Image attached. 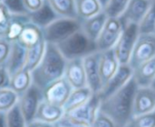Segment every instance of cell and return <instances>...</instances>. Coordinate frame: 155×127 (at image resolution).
Instances as JSON below:
<instances>
[{"label": "cell", "mask_w": 155, "mask_h": 127, "mask_svg": "<svg viewBox=\"0 0 155 127\" xmlns=\"http://www.w3.org/2000/svg\"><path fill=\"white\" fill-rule=\"evenodd\" d=\"M137 88L138 86L132 77L121 89L101 101L99 111L112 119L116 127H124L133 118Z\"/></svg>", "instance_id": "obj_1"}, {"label": "cell", "mask_w": 155, "mask_h": 127, "mask_svg": "<svg viewBox=\"0 0 155 127\" xmlns=\"http://www.w3.org/2000/svg\"><path fill=\"white\" fill-rule=\"evenodd\" d=\"M66 62L56 44L46 42L42 60L31 71L32 83L43 90L49 84L64 77Z\"/></svg>", "instance_id": "obj_2"}, {"label": "cell", "mask_w": 155, "mask_h": 127, "mask_svg": "<svg viewBox=\"0 0 155 127\" xmlns=\"http://www.w3.org/2000/svg\"><path fill=\"white\" fill-rule=\"evenodd\" d=\"M101 100L96 94L79 107L64 113V116L54 125H70L73 127H93L100 109Z\"/></svg>", "instance_id": "obj_3"}, {"label": "cell", "mask_w": 155, "mask_h": 127, "mask_svg": "<svg viewBox=\"0 0 155 127\" xmlns=\"http://www.w3.org/2000/svg\"><path fill=\"white\" fill-rule=\"evenodd\" d=\"M56 46L66 60L83 59L97 51L96 42L92 41L82 29L57 43Z\"/></svg>", "instance_id": "obj_4"}, {"label": "cell", "mask_w": 155, "mask_h": 127, "mask_svg": "<svg viewBox=\"0 0 155 127\" xmlns=\"http://www.w3.org/2000/svg\"><path fill=\"white\" fill-rule=\"evenodd\" d=\"M82 28V21L78 18L58 17L42 29L45 42L57 44Z\"/></svg>", "instance_id": "obj_5"}, {"label": "cell", "mask_w": 155, "mask_h": 127, "mask_svg": "<svg viewBox=\"0 0 155 127\" xmlns=\"http://www.w3.org/2000/svg\"><path fill=\"white\" fill-rule=\"evenodd\" d=\"M139 34V26L136 24H129L124 27V31L114 48L120 64H129Z\"/></svg>", "instance_id": "obj_6"}, {"label": "cell", "mask_w": 155, "mask_h": 127, "mask_svg": "<svg viewBox=\"0 0 155 127\" xmlns=\"http://www.w3.org/2000/svg\"><path fill=\"white\" fill-rule=\"evenodd\" d=\"M123 31L124 25L120 18L108 17L101 34L95 42L97 51L103 52L114 49Z\"/></svg>", "instance_id": "obj_7"}, {"label": "cell", "mask_w": 155, "mask_h": 127, "mask_svg": "<svg viewBox=\"0 0 155 127\" xmlns=\"http://www.w3.org/2000/svg\"><path fill=\"white\" fill-rule=\"evenodd\" d=\"M155 57V33L139 34L129 65L135 69L142 63Z\"/></svg>", "instance_id": "obj_8"}, {"label": "cell", "mask_w": 155, "mask_h": 127, "mask_svg": "<svg viewBox=\"0 0 155 127\" xmlns=\"http://www.w3.org/2000/svg\"><path fill=\"white\" fill-rule=\"evenodd\" d=\"M43 100V90L33 83L28 89L19 97L18 105L27 124L35 120L39 105Z\"/></svg>", "instance_id": "obj_9"}, {"label": "cell", "mask_w": 155, "mask_h": 127, "mask_svg": "<svg viewBox=\"0 0 155 127\" xmlns=\"http://www.w3.org/2000/svg\"><path fill=\"white\" fill-rule=\"evenodd\" d=\"M72 90L73 88L69 82L64 77H62L43 89V98L45 101L63 107Z\"/></svg>", "instance_id": "obj_10"}, {"label": "cell", "mask_w": 155, "mask_h": 127, "mask_svg": "<svg viewBox=\"0 0 155 127\" xmlns=\"http://www.w3.org/2000/svg\"><path fill=\"white\" fill-rule=\"evenodd\" d=\"M99 51H95L83 58L87 87L91 89L93 94L96 95H98L103 88V83L99 71Z\"/></svg>", "instance_id": "obj_11"}, {"label": "cell", "mask_w": 155, "mask_h": 127, "mask_svg": "<svg viewBox=\"0 0 155 127\" xmlns=\"http://www.w3.org/2000/svg\"><path fill=\"white\" fill-rule=\"evenodd\" d=\"M134 70L129 64H120L117 71L112 79L103 87L100 93L97 95L100 100H104L121 89L133 77Z\"/></svg>", "instance_id": "obj_12"}, {"label": "cell", "mask_w": 155, "mask_h": 127, "mask_svg": "<svg viewBox=\"0 0 155 127\" xmlns=\"http://www.w3.org/2000/svg\"><path fill=\"white\" fill-rule=\"evenodd\" d=\"M154 0H130L124 13L119 17L124 27L129 24L139 26Z\"/></svg>", "instance_id": "obj_13"}, {"label": "cell", "mask_w": 155, "mask_h": 127, "mask_svg": "<svg viewBox=\"0 0 155 127\" xmlns=\"http://www.w3.org/2000/svg\"><path fill=\"white\" fill-rule=\"evenodd\" d=\"M155 111V90L152 87L138 88L134 97L133 117Z\"/></svg>", "instance_id": "obj_14"}, {"label": "cell", "mask_w": 155, "mask_h": 127, "mask_svg": "<svg viewBox=\"0 0 155 127\" xmlns=\"http://www.w3.org/2000/svg\"><path fill=\"white\" fill-rule=\"evenodd\" d=\"M64 77L69 82L73 89L87 87L83 59L67 60Z\"/></svg>", "instance_id": "obj_15"}, {"label": "cell", "mask_w": 155, "mask_h": 127, "mask_svg": "<svg viewBox=\"0 0 155 127\" xmlns=\"http://www.w3.org/2000/svg\"><path fill=\"white\" fill-rule=\"evenodd\" d=\"M25 59H26V49L16 41L11 42L10 51L7 60L4 65L10 77L15 73L18 72L19 70L25 69Z\"/></svg>", "instance_id": "obj_16"}, {"label": "cell", "mask_w": 155, "mask_h": 127, "mask_svg": "<svg viewBox=\"0 0 155 127\" xmlns=\"http://www.w3.org/2000/svg\"><path fill=\"white\" fill-rule=\"evenodd\" d=\"M119 66H120V63L115 56L114 49L100 52L99 71H100L103 87L115 74Z\"/></svg>", "instance_id": "obj_17"}, {"label": "cell", "mask_w": 155, "mask_h": 127, "mask_svg": "<svg viewBox=\"0 0 155 127\" xmlns=\"http://www.w3.org/2000/svg\"><path fill=\"white\" fill-rule=\"evenodd\" d=\"M133 77L138 88L151 87L155 79V57L134 69Z\"/></svg>", "instance_id": "obj_18"}, {"label": "cell", "mask_w": 155, "mask_h": 127, "mask_svg": "<svg viewBox=\"0 0 155 127\" xmlns=\"http://www.w3.org/2000/svg\"><path fill=\"white\" fill-rule=\"evenodd\" d=\"M27 14L30 22L41 29L46 27L55 19L60 17L52 8L48 0H45L43 5L39 9L34 12H29Z\"/></svg>", "instance_id": "obj_19"}, {"label": "cell", "mask_w": 155, "mask_h": 127, "mask_svg": "<svg viewBox=\"0 0 155 127\" xmlns=\"http://www.w3.org/2000/svg\"><path fill=\"white\" fill-rule=\"evenodd\" d=\"M64 115L63 107L43 100L37 109L35 120L55 125Z\"/></svg>", "instance_id": "obj_20"}, {"label": "cell", "mask_w": 155, "mask_h": 127, "mask_svg": "<svg viewBox=\"0 0 155 127\" xmlns=\"http://www.w3.org/2000/svg\"><path fill=\"white\" fill-rule=\"evenodd\" d=\"M107 18L106 14L104 11H101L99 14L82 21L81 29L92 41L96 42L103 31Z\"/></svg>", "instance_id": "obj_21"}, {"label": "cell", "mask_w": 155, "mask_h": 127, "mask_svg": "<svg viewBox=\"0 0 155 127\" xmlns=\"http://www.w3.org/2000/svg\"><path fill=\"white\" fill-rule=\"evenodd\" d=\"M93 92L88 87L81 88H74L72 90L68 99L64 103L63 109L64 113L70 112L76 107H81L82 105L85 104L90 98L92 97Z\"/></svg>", "instance_id": "obj_22"}, {"label": "cell", "mask_w": 155, "mask_h": 127, "mask_svg": "<svg viewBox=\"0 0 155 127\" xmlns=\"http://www.w3.org/2000/svg\"><path fill=\"white\" fill-rule=\"evenodd\" d=\"M43 38L44 37H43L42 29L30 22L25 25L16 42H18L25 49H28L34 46L35 44H36Z\"/></svg>", "instance_id": "obj_23"}, {"label": "cell", "mask_w": 155, "mask_h": 127, "mask_svg": "<svg viewBox=\"0 0 155 127\" xmlns=\"http://www.w3.org/2000/svg\"><path fill=\"white\" fill-rule=\"evenodd\" d=\"M28 23H30L28 14H11L5 39L9 42L17 41L25 25Z\"/></svg>", "instance_id": "obj_24"}, {"label": "cell", "mask_w": 155, "mask_h": 127, "mask_svg": "<svg viewBox=\"0 0 155 127\" xmlns=\"http://www.w3.org/2000/svg\"><path fill=\"white\" fill-rule=\"evenodd\" d=\"M32 85L31 72L26 69H23L10 77L9 88L14 90L19 97L24 94Z\"/></svg>", "instance_id": "obj_25"}, {"label": "cell", "mask_w": 155, "mask_h": 127, "mask_svg": "<svg viewBox=\"0 0 155 127\" xmlns=\"http://www.w3.org/2000/svg\"><path fill=\"white\" fill-rule=\"evenodd\" d=\"M45 45L46 42L43 38L36 44L26 49V59H25V69H26L31 72L33 70H35L37 67V65L40 63L45 54Z\"/></svg>", "instance_id": "obj_26"}, {"label": "cell", "mask_w": 155, "mask_h": 127, "mask_svg": "<svg viewBox=\"0 0 155 127\" xmlns=\"http://www.w3.org/2000/svg\"><path fill=\"white\" fill-rule=\"evenodd\" d=\"M75 6L78 19L81 21L88 19L103 11L98 0H75Z\"/></svg>", "instance_id": "obj_27"}, {"label": "cell", "mask_w": 155, "mask_h": 127, "mask_svg": "<svg viewBox=\"0 0 155 127\" xmlns=\"http://www.w3.org/2000/svg\"><path fill=\"white\" fill-rule=\"evenodd\" d=\"M48 2L60 17L78 18L75 0H48Z\"/></svg>", "instance_id": "obj_28"}, {"label": "cell", "mask_w": 155, "mask_h": 127, "mask_svg": "<svg viewBox=\"0 0 155 127\" xmlns=\"http://www.w3.org/2000/svg\"><path fill=\"white\" fill-rule=\"evenodd\" d=\"M19 96L10 88L0 89V112L6 113L18 102Z\"/></svg>", "instance_id": "obj_29"}, {"label": "cell", "mask_w": 155, "mask_h": 127, "mask_svg": "<svg viewBox=\"0 0 155 127\" xmlns=\"http://www.w3.org/2000/svg\"><path fill=\"white\" fill-rule=\"evenodd\" d=\"M5 116L7 127H26L27 125L18 102L5 113Z\"/></svg>", "instance_id": "obj_30"}, {"label": "cell", "mask_w": 155, "mask_h": 127, "mask_svg": "<svg viewBox=\"0 0 155 127\" xmlns=\"http://www.w3.org/2000/svg\"><path fill=\"white\" fill-rule=\"evenodd\" d=\"M140 34L155 33V0L139 24Z\"/></svg>", "instance_id": "obj_31"}, {"label": "cell", "mask_w": 155, "mask_h": 127, "mask_svg": "<svg viewBox=\"0 0 155 127\" xmlns=\"http://www.w3.org/2000/svg\"><path fill=\"white\" fill-rule=\"evenodd\" d=\"M130 0H110L103 11L107 17L119 18L125 11Z\"/></svg>", "instance_id": "obj_32"}, {"label": "cell", "mask_w": 155, "mask_h": 127, "mask_svg": "<svg viewBox=\"0 0 155 127\" xmlns=\"http://www.w3.org/2000/svg\"><path fill=\"white\" fill-rule=\"evenodd\" d=\"M124 127H155V111L134 116Z\"/></svg>", "instance_id": "obj_33"}, {"label": "cell", "mask_w": 155, "mask_h": 127, "mask_svg": "<svg viewBox=\"0 0 155 127\" xmlns=\"http://www.w3.org/2000/svg\"><path fill=\"white\" fill-rule=\"evenodd\" d=\"M2 3L10 14H27L29 13L25 6L24 0H3Z\"/></svg>", "instance_id": "obj_34"}, {"label": "cell", "mask_w": 155, "mask_h": 127, "mask_svg": "<svg viewBox=\"0 0 155 127\" xmlns=\"http://www.w3.org/2000/svg\"><path fill=\"white\" fill-rule=\"evenodd\" d=\"M10 13L7 11L4 4L0 2V38H5L6 34L8 24L10 22Z\"/></svg>", "instance_id": "obj_35"}, {"label": "cell", "mask_w": 155, "mask_h": 127, "mask_svg": "<svg viewBox=\"0 0 155 127\" xmlns=\"http://www.w3.org/2000/svg\"><path fill=\"white\" fill-rule=\"evenodd\" d=\"M11 48V42L5 38H0V66H4Z\"/></svg>", "instance_id": "obj_36"}, {"label": "cell", "mask_w": 155, "mask_h": 127, "mask_svg": "<svg viewBox=\"0 0 155 127\" xmlns=\"http://www.w3.org/2000/svg\"><path fill=\"white\" fill-rule=\"evenodd\" d=\"M93 127H116V125L112 121V119L99 111Z\"/></svg>", "instance_id": "obj_37"}, {"label": "cell", "mask_w": 155, "mask_h": 127, "mask_svg": "<svg viewBox=\"0 0 155 127\" xmlns=\"http://www.w3.org/2000/svg\"><path fill=\"white\" fill-rule=\"evenodd\" d=\"M10 75L8 74L5 66H0V89L9 88Z\"/></svg>", "instance_id": "obj_38"}, {"label": "cell", "mask_w": 155, "mask_h": 127, "mask_svg": "<svg viewBox=\"0 0 155 127\" xmlns=\"http://www.w3.org/2000/svg\"><path fill=\"white\" fill-rule=\"evenodd\" d=\"M44 1L45 0H24V4L28 12H34L43 5Z\"/></svg>", "instance_id": "obj_39"}, {"label": "cell", "mask_w": 155, "mask_h": 127, "mask_svg": "<svg viewBox=\"0 0 155 127\" xmlns=\"http://www.w3.org/2000/svg\"><path fill=\"white\" fill-rule=\"evenodd\" d=\"M26 127H55L54 125L52 124H48V123H45V122H41V121H37V120H34L33 122L27 124Z\"/></svg>", "instance_id": "obj_40"}, {"label": "cell", "mask_w": 155, "mask_h": 127, "mask_svg": "<svg viewBox=\"0 0 155 127\" xmlns=\"http://www.w3.org/2000/svg\"><path fill=\"white\" fill-rule=\"evenodd\" d=\"M0 127H7L6 116L5 112H0Z\"/></svg>", "instance_id": "obj_41"}, {"label": "cell", "mask_w": 155, "mask_h": 127, "mask_svg": "<svg viewBox=\"0 0 155 127\" xmlns=\"http://www.w3.org/2000/svg\"><path fill=\"white\" fill-rule=\"evenodd\" d=\"M110 0H98V2L100 3V5H101V6H102V8L104 9V7H105V5L108 4V2H109Z\"/></svg>", "instance_id": "obj_42"}, {"label": "cell", "mask_w": 155, "mask_h": 127, "mask_svg": "<svg viewBox=\"0 0 155 127\" xmlns=\"http://www.w3.org/2000/svg\"><path fill=\"white\" fill-rule=\"evenodd\" d=\"M151 87H152V88H153L155 90V79L153 80V84H152V86H151Z\"/></svg>", "instance_id": "obj_43"}, {"label": "cell", "mask_w": 155, "mask_h": 127, "mask_svg": "<svg viewBox=\"0 0 155 127\" xmlns=\"http://www.w3.org/2000/svg\"><path fill=\"white\" fill-rule=\"evenodd\" d=\"M55 127H73L70 126V125H54Z\"/></svg>", "instance_id": "obj_44"}, {"label": "cell", "mask_w": 155, "mask_h": 127, "mask_svg": "<svg viewBox=\"0 0 155 127\" xmlns=\"http://www.w3.org/2000/svg\"><path fill=\"white\" fill-rule=\"evenodd\" d=\"M2 1H3V0H0V2H2Z\"/></svg>", "instance_id": "obj_45"}]
</instances>
